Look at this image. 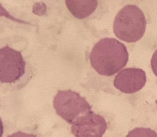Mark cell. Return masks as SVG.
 <instances>
[{"label":"cell","instance_id":"cell-5","mask_svg":"<svg viewBox=\"0 0 157 137\" xmlns=\"http://www.w3.org/2000/svg\"><path fill=\"white\" fill-rule=\"evenodd\" d=\"M107 128L105 119L91 111L79 117L72 125L71 131L76 137H100Z\"/></svg>","mask_w":157,"mask_h":137},{"label":"cell","instance_id":"cell-1","mask_svg":"<svg viewBox=\"0 0 157 137\" xmlns=\"http://www.w3.org/2000/svg\"><path fill=\"white\" fill-rule=\"evenodd\" d=\"M128 57L124 44L114 38L107 37L94 45L89 58L91 66L99 74L110 76L125 66Z\"/></svg>","mask_w":157,"mask_h":137},{"label":"cell","instance_id":"cell-7","mask_svg":"<svg viewBox=\"0 0 157 137\" xmlns=\"http://www.w3.org/2000/svg\"><path fill=\"white\" fill-rule=\"evenodd\" d=\"M67 8L77 18L82 19L90 15L96 10L97 0H65Z\"/></svg>","mask_w":157,"mask_h":137},{"label":"cell","instance_id":"cell-9","mask_svg":"<svg viewBox=\"0 0 157 137\" xmlns=\"http://www.w3.org/2000/svg\"><path fill=\"white\" fill-rule=\"evenodd\" d=\"M3 132V127L2 122L0 118V137L2 136Z\"/></svg>","mask_w":157,"mask_h":137},{"label":"cell","instance_id":"cell-6","mask_svg":"<svg viewBox=\"0 0 157 137\" xmlns=\"http://www.w3.org/2000/svg\"><path fill=\"white\" fill-rule=\"evenodd\" d=\"M145 72L142 69L134 68H124L115 76L114 87L125 93L136 92L141 89L146 82Z\"/></svg>","mask_w":157,"mask_h":137},{"label":"cell","instance_id":"cell-2","mask_svg":"<svg viewBox=\"0 0 157 137\" xmlns=\"http://www.w3.org/2000/svg\"><path fill=\"white\" fill-rule=\"evenodd\" d=\"M146 20L142 11L138 6L127 5L117 14L113 24V31L119 39L128 43L140 40L146 29Z\"/></svg>","mask_w":157,"mask_h":137},{"label":"cell","instance_id":"cell-3","mask_svg":"<svg viewBox=\"0 0 157 137\" xmlns=\"http://www.w3.org/2000/svg\"><path fill=\"white\" fill-rule=\"evenodd\" d=\"M53 106L57 114L71 125L91 111L85 99L71 89L58 91L54 98Z\"/></svg>","mask_w":157,"mask_h":137},{"label":"cell","instance_id":"cell-8","mask_svg":"<svg viewBox=\"0 0 157 137\" xmlns=\"http://www.w3.org/2000/svg\"><path fill=\"white\" fill-rule=\"evenodd\" d=\"M142 135L156 137L155 135L157 136V134L149 128H136L131 131L127 136H140Z\"/></svg>","mask_w":157,"mask_h":137},{"label":"cell","instance_id":"cell-4","mask_svg":"<svg viewBox=\"0 0 157 137\" xmlns=\"http://www.w3.org/2000/svg\"><path fill=\"white\" fill-rule=\"evenodd\" d=\"M26 63L21 53L6 45L0 48V81L11 83L25 73Z\"/></svg>","mask_w":157,"mask_h":137}]
</instances>
